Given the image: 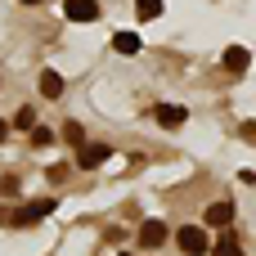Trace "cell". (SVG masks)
I'll return each mask as SVG.
<instances>
[{
    "label": "cell",
    "mask_w": 256,
    "mask_h": 256,
    "mask_svg": "<svg viewBox=\"0 0 256 256\" xmlns=\"http://www.w3.org/2000/svg\"><path fill=\"white\" fill-rule=\"evenodd\" d=\"M166 243V225L162 220H144L140 225V248H162Z\"/></svg>",
    "instance_id": "5b68a950"
},
{
    "label": "cell",
    "mask_w": 256,
    "mask_h": 256,
    "mask_svg": "<svg viewBox=\"0 0 256 256\" xmlns=\"http://www.w3.org/2000/svg\"><path fill=\"white\" fill-rule=\"evenodd\" d=\"M112 50H117V54H140V36H135V32H117V36H112Z\"/></svg>",
    "instance_id": "30bf717a"
},
{
    "label": "cell",
    "mask_w": 256,
    "mask_h": 256,
    "mask_svg": "<svg viewBox=\"0 0 256 256\" xmlns=\"http://www.w3.org/2000/svg\"><path fill=\"white\" fill-rule=\"evenodd\" d=\"M22 4H40V0H22Z\"/></svg>",
    "instance_id": "ac0fdd59"
},
{
    "label": "cell",
    "mask_w": 256,
    "mask_h": 256,
    "mask_svg": "<svg viewBox=\"0 0 256 256\" xmlns=\"http://www.w3.org/2000/svg\"><path fill=\"white\" fill-rule=\"evenodd\" d=\"M0 194L14 198V194H18V176H4V180H0Z\"/></svg>",
    "instance_id": "2e32d148"
},
{
    "label": "cell",
    "mask_w": 256,
    "mask_h": 256,
    "mask_svg": "<svg viewBox=\"0 0 256 256\" xmlns=\"http://www.w3.org/2000/svg\"><path fill=\"white\" fill-rule=\"evenodd\" d=\"M4 135H9V126H4V122H0V144H4Z\"/></svg>",
    "instance_id": "e0dca14e"
},
{
    "label": "cell",
    "mask_w": 256,
    "mask_h": 256,
    "mask_svg": "<svg viewBox=\"0 0 256 256\" xmlns=\"http://www.w3.org/2000/svg\"><path fill=\"white\" fill-rule=\"evenodd\" d=\"M176 243H180V252H184V256H202L207 248H212L202 225H184V230H176Z\"/></svg>",
    "instance_id": "6da1fadb"
},
{
    "label": "cell",
    "mask_w": 256,
    "mask_h": 256,
    "mask_svg": "<svg viewBox=\"0 0 256 256\" xmlns=\"http://www.w3.org/2000/svg\"><path fill=\"white\" fill-rule=\"evenodd\" d=\"M230 220H234V207H230V202H212V207H207V225L230 230Z\"/></svg>",
    "instance_id": "ba28073f"
},
{
    "label": "cell",
    "mask_w": 256,
    "mask_h": 256,
    "mask_svg": "<svg viewBox=\"0 0 256 256\" xmlns=\"http://www.w3.org/2000/svg\"><path fill=\"white\" fill-rule=\"evenodd\" d=\"M54 207H58L54 198H36V202H27V207H18V212H14L9 220H14V225H36V220H45V216H50Z\"/></svg>",
    "instance_id": "7a4b0ae2"
},
{
    "label": "cell",
    "mask_w": 256,
    "mask_h": 256,
    "mask_svg": "<svg viewBox=\"0 0 256 256\" xmlns=\"http://www.w3.org/2000/svg\"><path fill=\"white\" fill-rule=\"evenodd\" d=\"M63 140H68V144H81V126L68 122V126H63Z\"/></svg>",
    "instance_id": "9a60e30c"
},
{
    "label": "cell",
    "mask_w": 256,
    "mask_h": 256,
    "mask_svg": "<svg viewBox=\"0 0 256 256\" xmlns=\"http://www.w3.org/2000/svg\"><path fill=\"white\" fill-rule=\"evenodd\" d=\"M248 63H252V54H248L243 45H230V50H225V68H230V72H243Z\"/></svg>",
    "instance_id": "9c48e42d"
},
{
    "label": "cell",
    "mask_w": 256,
    "mask_h": 256,
    "mask_svg": "<svg viewBox=\"0 0 256 256\" xmlns=\"http://www.w3.org/2000/svg\"><path fill=\"white\" fill-rule=\"evenodd\" d=\"M153 117H158L162 126H184V108H180V104H158Z\"/></svg>",
    "instance_id": "52a82bcc"
},
{
    "label": "cell",
    "mask_w": 256,
    "mask_h": 256,
    "mask_svg": "<svg viewBox=\"0 0 256 256\" xmlns=\"http://www.w3.org/2000/svg\"><path fill=\"white\" fill-rule=\"evenodd\" d=\"M63 14H68L72 22H94V18H99V0H68Z\"/></svg>",
    "instance_id": "3957f363"
},
{
    "label": "cell",
    "mask_w": 256,
    "mask_h": 256,
    "mask_svg": "<svg viewBox=\"0 0 256 256\" xmlns=\"http://www.w3.org/2000/svg\"><path fill=\"white\" fill-rule=\"evenodd\" d=\"M32 144H36V148H50V144H54V130H50V126H32Z\"/></svg>",
    "instance_id": "4fadbf2b"
},
{
    "label": "cell",
    "mask_w": 256,
    "mask_h": 256,
    "mask_svg": "<svg viewBox=\"0 0 256 256\" xmlns=\"http://www.w3.org/2000/svg\"><path fill=\"white\" fill-rule=\"evenodd\" d=\"M14 126H18V130H32V126H36V112H32V108H18V112H14Z\"/></svg>",
    "instance_id": "5bb4252c"
},
{
    "label": "cell",
    "mask_w": 256,
    "mask_h": 256,
    "mask_svg": "<svg viewBox=\"0 0 256 256\" xmlns=\"http://www.w3.org/2000/svg\"><path fill=\"white\" fill-rule=\"evenodd\" d=\"M63 90H68V81H63L54 68H50V72H40V94H45V99H58Z\"/></svg>",
    "instance_id": "8992f818"
},
{
    "label": "cell",
    "mask_w": 256,
    "mask_h": 256,
    "mask_svg": "<svg viewBox=\"0 0 256 256\" xmlns=\"http://www.w3.org/2000/svg\"><path fill=\"white\" fill-rule=\"evenodd\" d=\"M212 252H216V256H243V248H238V238H234V234H225Z\"/></svg>",
    "instance_id": "8fae6325"
},
{
    "label": "cell",
    "mask_w": 256,
    "mask_h": 256,
    "mask_svg": "<svg viewBox=\"0 0 256 256\" xmlns=\"http://www.w3.org/2000/svg\"><path fill=\"white\" fill-rule=\"evenodd\" d=\"M135 14L148 22V18H158V14H162V0H135Z\"/></svg>",
    "instance_id": "7c38bea8"
},
{
    "label": "cell",
    "mask_w": 256,
    "mask_h": 256,
    "mask_svg": "<svg viewBox=\"0 0 256 256\" xmlns=\"http://www.w3.org/2000/svg\"><path fill=\"white\" fill-rule=\"evenodd\" d=\"M99 162H108V144H81V153H76V166H81V171H94Z\"/></svg>",
    "instance_id": "277c9868"
}]
</instances>
